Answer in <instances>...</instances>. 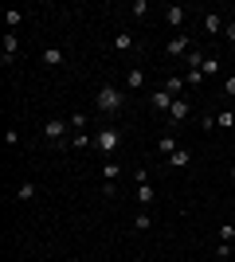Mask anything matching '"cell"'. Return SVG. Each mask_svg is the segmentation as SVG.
<instances>
[{"instance_id":"9","label":"cell","mask_w":235,"mask_h":262,"mask_svg":"<svg viewBox=\"0 0 235 262\" xmlns=\"http://www.w3.org/2000/svg\"><path fill=\"white\" fill-rule=\"evenodd\" d=\"M63 59H67L63 47H47V51H44V67H63Z\"/></svg>"},{"instance_id":"5","label":"cell","mask_w":235,"mask_h":262,"mask_svg":"<svg viewBox=\"0 0 235 262\" xmlns=\"http://www.w3.org/2000/svg\"><path fill=\"white\" fill-rule=\"evenodd\" d=\"M188 114H192V102L188 98H177V102H173V110H168V121L180 125V121H188Z\"/></svg>"},{"instance_id":"16","label":"cell","mask_w":235,"mask_h":262,"mask_svg":"<svg viewBox=\"0 0 235 262\" xmlns=\"http://www.w3.org/2000/svg\"><path fill=\"white\" fill-rule=\"evenodd\" d=\"M130 47H134L130 32H118V35H114V51H130Z\"/></svg>"},{"instance_id":"19","label":"cell","mask_w":235,"mask_h":262,"mask_svg":"<svg viewBox=\"0 0 235 262\" xmlns=\"http://www.w3.org/2000/svg\"><path fill=\"white\" fill-rule=\"evenodd\" d=\"M16 200H35V184L32 180H24V184L16 188Z\"/></svg>"},{"instance_id":"26","label":"cell","mask_w":235,"mask_h":262,"mask_svg":"<svg viewBox=\"0 0 235 262\" xmlns=\"http://www.w3.org/2000/svg\"><path fill=\"white\" fill-rule=\"evenodd\" d=\"M184 82H188V86H200L204 75H200V71H188V75H184Z\"/></svg>"},{"instance_id":"25","label":"cell","mask_w":235,"mask_h":262,"mask_svg":"<svg viewBox=\"0 0 235 262\" xmlns=\"http://www.w3.org/2000/svg\"><path fill=\"white\" fill-rule=\"evenodd\" d=\"M149 227H153V219H149V215H137L134 219V231H149Z\"/></svg>"},{"instance_id":"21","label":"cell","mask_w":235,"mask_h":262,"mask_svg":"<svg viewBox=\"0 0 235 262\" xmlns=\"http://www.w3.org/2000/svg\"><path fill=\"white\" fill-rule=\"evenodd\" d=\"M220 243H235V223H224V227H220Z\"/></svg>"},{"instance_id":"17","label":"cell","mask_w":235,"mask_h":262,"mask_svg":"<svg viewBox=\"0 0 235 262\" xmlns=\"http://www.w3.org/2000/svg\"><path fill=\"white\" fill-rule=\"evenodd\" d=\"M157 149H161V157H173V153H177V137H161Z\"/></svg>"},{"instance_id":"6","label":"cell","mask_w":235,"mask_h":262,"mask_svg":"<svg viewBox=\"0 0 235 262\" xmlns=\"http://www.w3.org/2000/svg\"><path fill=\"white\" fill-rule=\"evenodd\" d=\"M188 51H192V39L184 32H177L173 39H168V55H188Z\"/></svg>"},{"instance_id":"29","label":"cell","mask_w":235,"mask_h":262,"mask_svg":"<svg viewBox=\"0 0 235 262\" xmlns=\"http://www.w3.org/2000/svg\"><path fill=\"white\" fill-rule=\"evenodd\" d=\"M114 192H118V184H114V180H102V196L110 200V196H114Z\"/></svg>"},{"instance_id":"20","label":"cell","mask_w":235,"mask_h":262,"mask_svg":"<svg viewBox=\"0 0 235 262\" xmlns=\"http://www.w3.org/2000/svg\"><path fill=\"white\" fill-rule=\"evenodd\" d=\"M137 204H153V184H137Z\"/></svg>"},{"instance_id":"14","label":"cell","mask_w":235,"mask_h":262,"mask_svg":"<svg viewBox=\"0 0 235 262\" xmlns=\"http://www.w3.org/2000/svg\"><path fill=\"white\" fill-rule=\"evenodd\" d=\"M188 161H192V153H188V149H177V153L168 157V168H184Z\"/></svg>"},{"instance_id":"8","label":"cell","mask_w":235,"mask_h":262,"mask_svg":"<svg viewBox=\"0 0 235 262\" xmlns=\"http://www.w3.org/2000/svg\"><path fill=\"white\" fill-rule=\"evenodd\" d=\"M16 51H20V39H16V32H8V35H4V63H12Z\"/></svg>"},{"instance_id":"30","label":"cell","mask_w":235,"mask_h":262,"mask_svg":"<svg viewBox=\"0 0 235 262\" xmlns=\"http://www.w3.org/2000/svg\"><path fill=\"white\" fill-rule=\"evenodd\" d=\"M224 35H227V43H231V51H235V20H231V24L224 28Z\"/></svg>"},{"instance_id":"10","label":"cell","mask_w":235,"mask_h":262,"mask_svg":"<svg viewBox=\"0 0 235 262\" xmlns=\"http://www.w3.org/2000/svg\"><path fill=\"white\" fill-rule=\"evenodd\" d=\"M216 125H220V129H235V110L231 106L220 110V114H216Z\"/></svg>"},{"instance_id":"11","label":"cell","mask_w":235,"mask_h":262,"mask_svg":"<svg viewBox=\"0 0 235 262\" xmlns=\"http://www.w3.org/2000/svg\"><path fill=\"white\" fill-rule=\"evenodd\" d=\"M118 176H122V164H118V161L102 164V180H114V184H118Z\"/></svg>"},{"instance_id":"1","label":"cell","mask_w":235,"mask_h":262,"mask_svg":"<svg viewBox=\"0 0 235 262\" xmlns=\"http://www.w3.org/2000/svg\"><path fill=\"white\" fill-rule=\"evenodd\" d=\"M98 110L102 114H118V110H122V90L118 86H102L98 90Z\"/></svg>"},{"instance_id":"23","label":"cell","mask_w":235,"mask_h":262,"mask_svg":"<svg viewBox=\"0 0 235 262\" xmlns=\"http://www.w3.org/2000/svg\"><path fill=\"white\" fill-rule=\"evenodd\" d=\"M71 129H75V133L87 129V114H71Z\"/></svg>"},{"instance_id":"13","label":"cell","mask_w":235,"mask_h":262,"mask_svg":"<svg viewBox=\"0 0 235 262\" xmlns=\"http://www.w3.org/2000/svg\"><path fill=\"white\" fill-rule=\"evenodd\" d=\"M184 59H188V71H200V67H204V59H208V55H204L200 47H192V51L184 55Z\"/></svg>"},{"instance_id":"31","label":"cell","mask_w":235,"mask_h":262,"mask_svg":"<svg viewBox=\"0 0 235 262\" xmlns=\"http://www.w3.org/2000/svg\"><path fill=\"white\" fill-rule=\"evenodd\" d=\"M231 184H235V168H231Z\"/></svg>"},{"instance_id":"3","label":"cell","mask_w":235,"mask_h":262,"mask_svg":"<svg viewBox=\"0 0 235 262\" xmlns=\"http://www.w3.org/2000/svg\"><path fill=\"white\" fill-rule=\"evenodd\" d=\"M67 129H71V121H63V118H51V121L44 125V137H47L51 145H59L63 137H67Z\"/></svg>"},{"instance_id":"33","label":"cell","mask_w":235,"mask_h":262,"mask_svg":"<svg viewBox=\"0 0 235 262\" xmlns=\"http://www.w3.org/2000/svg\"><path fill=\"white\" fill-rule=\"evenodd\" d=\"M67 262H78V258H67Z\"/></svg>"},{"instance_id":"7","label":"cell","mask_w":235,"mask_h":262,"mask_svg":"<svg viewBox=\"0 0 235 262\" xmlns=\"http://www.w3.org/2000/svg\"><path fill=\"white\" fill-rule=\"evenodd\" d=\"M204 32L220 35V32H224V16H220V12H208V16H204Z\"/></svg>"},{"instance_id":"12","label":"cell","mask_w":235,"mask_h":262,"mask_svg":"<svg viewBox=\"0 0 235 262\" xmlns=\"http://www.w3.org/2000/svg\"><path fill=\"white\" fill-rule=\"evenodd\" d=\"M141 82H145V71H137V67H134V71H125V86H130V90H141Z\"/></svg>"},{"instance_id":"18","label":"cell","mask_w":235,"mask_h":262,"mask_svg":"<svg viewBox=\"0 0 235 262\" xmlns=\"http://www.w3.org/2000/svg\"><path fill=\"white\" fill-rule=\"evenodd\" d=\"M165 90L173 94V98H180V90H184V78H177V75H173V78H165Z\"/></svg>"},{"instance_id":"24","label":"cell","mask_w":235,"mask_h":262,"mask_svg":"<svg viewBox=\"0 0 235 262\" xmlns=\"http://www.w3.org/2000/svg\"><path fill=\"white\" fill-rule=\"evenodd\" d=\"M20 20H24V12H4V24H8V32H12V28H20Z\"/></svg>"},{"instance_id":"2","label":"cell","mask_w":235,"mask_h":262,"mask_svg":"<svg viewBox=\"0 0 235 262\" xmlns=\"http://www.w3.org/2000/svg\"><path fill=\"white\" fill-rule=\"evenodd\" d=\"M118 145H122V133L114 129V125H106L102 133H94V149H98V153H114Z\"/></svg>"},{"instance_id":"15","label":"cell","mask_w":235,"mask_h":262,"mask_svg":"<svg viewBox=\"0 0 235 262\" xmlns=\"http://www.w3.org/2000/svg\"><path fill=\"white\" fill-rule=\"evenodd\" d=\"M165 20L173 24V28H180V24H184V8H180V4H173V8H165Z\"/></svg>"},{"instance_id":"32","label":"cell","mask_w":235,"mask_h":262,"mask_svg":"<svg viewBox=\"0 0 235 262\" xmlns=\"http://www.w3.org/2000/svg\"><path fill=\"white\" fill-rule=\"evenodd\" d=\"M231 254H235V243H231Z\"/></svg>"},{"instance_id":"28","label":"cell","mask_w":235,"mask_h":262,"mask_svg":"<svg viewBox=\"0 0 235 262\" xmlns=\"http://www.w3.org/2000/svg\"><path fill=\"white\" fill-rule=\"evenodd\" d=\"M216 258H231V243H220V247H216Z\"/></svg>"},{"instance_id":"22","label":"cell","mask_w":235,"mask_h":262,"mask_svg":"<svg viewBox=\"0 0 235 262\" xmlns=\"http://www.w3.org/2000/svg\"><path fill=\"white\" fill-rule=\"evenodd\" d=\"M216 71H220V59H212V55H208V59H204V67H200V75H216Z\"/></svg>"},{"instance_id":"4","label":"cell","mask_w":235,"mask_h":262,"mask_svg":"<svg viewBox=\"0 0 235 262\" xmlns=\"http://www.w3.org/2000/svg\"><path fill=\"white\" fill-rule=\"evenodd\" d=\"M173 102H177V98H173V94H168L165 86H161V90H153V94H149V106H153L157 114H168V110H173Z\"/></svg>"},{"instance_id":"27","label":"cell","mask_w":235,"mask_h":262,"mask_svg":"<svg viewBox=\"0 0 235 262\" xmlns=\"http://www.w3.org/2000/svg\"><path fill=\"white\" fill-rule=\"evenodd\" d=\"M224 98H235V75H227V82H224Z\"/></svg>"}]
</instances>
